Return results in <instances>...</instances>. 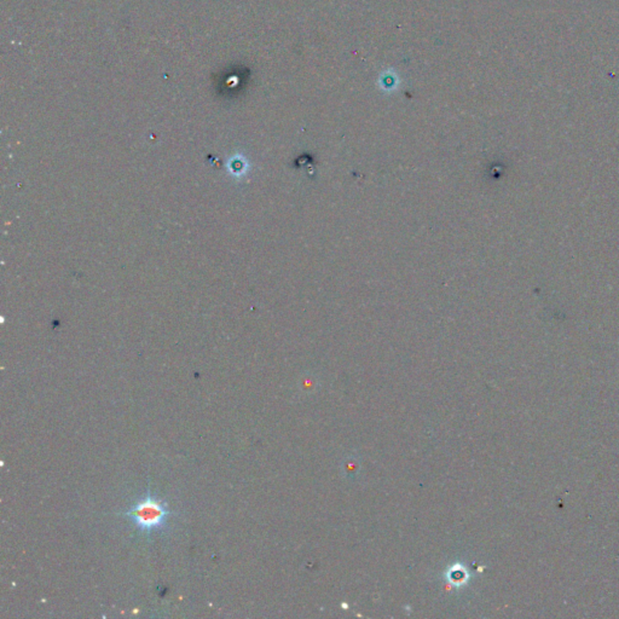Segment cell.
<instances>
[{
	"mask_svg": "<svg viewBox=\"0 0 619 619\" xmlns=\"http://www.w3.org/2000/svg\"><path fill=\"white\" fill-rule=\"evenodd\" d=\"M123 515L128 518L138 533L150 537L153 533L167 530L169 518L173 517L174 513L169 511L165 500L148 489L143 496L139 497L126 512L123 513Z\"/></svg>",
	"mask_w": 619,
	"mask_h": 619,
	"instance_id": "1",
	"label": "cell"
}]
</instances>
